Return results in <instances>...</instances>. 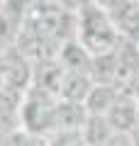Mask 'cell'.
Masks as SVG:
<instances>
[{
    "instance_id": "cell-1",
    "label": "cell",
    "mask_w": 139,
    "mask_h": 146,
    "mask_svg": "<svg viewBox=\"0 0 139 146\" xmlns=\"http://www.w3.org/2000/svg\"><path fill=\"white\" fill-rule=\"evenodd\" d=\"M90 56H103L110 54L112 49H117V44L122 42L117 27H115L110 12L100 10L98 5H83L76 12V36H73Z\"/></svg>"
},
{
    "instance_id": "cell-2",
    "label": "cell",
    "mask_w": 139,
    "mask_h": 146,
    "mask_svg": "<svg viewBox=\"0 0 139 146\" xmlns=\"http://www.w3.org/2000/svg\"><path fill=\"white\" fill-rule=\"evenodd\" d=\"M56 105H59L56 95L29 85L17 107L20 129L37 139H46L49 134H54L56 131Z\"/></svg>"
},
{
    "instance_id": "cell-3",
    "label": "cell",
    "mask_w": 139,
    "mask_h": 146,
    "mask_svg": "<svg viewBox=\"0 0 139 146\" xmlns=\"http://www.w3.org/2000/svg\"><path fill=\"white\" fill-rule=\"evenodd\" d=\"M112 56H115V85L127 90L132 80L139 76V44L122 39L112 51Z\"/></svg>"
},
{
    "instance_id": "cell-4",
    "label": "cell",
    "mask_w": 139,
    "mask_h": 146,
    "mask_svg": "<svg viewBox=\"0 0 139 146\" xmlns=\"http://www.w3.org/2000/svg\"><path fill=\"white\" fill-rule=\"evenodd\" d=\"M105 119L110 122L115 131H122V134H129L134 127L139 124V100L134 98L132 93L122 90L115 100V105L108 110Z\"/></svg>"
},
{
    "instance_id": "cell-5",
    "label": "cell",
    "mask_w": 139,
    "mask_h": 146,
    "mask_svg": "<svg viewBox=\"0 0 139 146\" xmlns=\"http://www.w3.org/2000/svg\"><path fill=\"white\" fill-rule=\"evenodd\" d=\"M61 78H63V66L59 63V58H41V61L32 63V85L34 88H41L59 98Z\"/></svg>"
},
{
    "instance_id": "cell-6",
    "label": "cell",
    "mask_w": 139,
    "mask_h": 146,
    "mask_svg": "<svg viewBox=\"0 0 139 146\" xmlns=\"http://www.w3.org/2000/svg\"><path fill=\"white\" fill-rule=\"evenodd\" d=\"M110 17H112L122 39H129V42L139 44V3L124 0L117 10L110 12Z\"/></svg>"
},
{
    "instance_id": "cell-7",
    "label": "cell",
    "mask_w": 139,
    "mask_h": 146,
    "mask_svg": "<svg viewBox=\"0 0 139 146\" xmlns=\"http://www.w3.org/2000/svg\"><path fill=\"white\" fill-rule=\"evenodd\" d=\"M95 80L90 73H78V71H63L61 88H59V98L71 100V102H83L86 105L88 93L93 90Z\"/></svg>"
},
{
    "instance_id": "cell-8",
    "label": "cell",
    "mask_w": 139,
    "mask_h": 146,
    "mask_svg": "<svg viewBox=\"0 0 139 146\" xmlns=\"http://www.w3.org/2000/svg\"><path fill=\"white\" fill-rule=\"evenodd\" d=\"M56 58L63 66V71H78V73H90L93 71V56L76 42V39H68V42L59 49Z\"/></svg>"
},
{
    "instance_id": "cell-9",
    "label": "cell",
    "mask_w": 139,
    "mask_h": 146,
    "mask_svg": "<svg viewBox=\"0 0 139 146\" xmlns=\"http://www.w3.org/2000/svg\"><path fill=\"white\" fill-rule=\"evenodd\" d=\"M120 93H122V88H117L112 83H95L93 90L88 93V98H86L88 115H103L105 117L108 110L115 105V100H117Z\"/></svg>"
},
{
    "instance_id": "cell-10",
    "label": "cell",
    "mask_w": 139,
    "mask_h": 146,
    "mask_svg": "<svg viewBox=\"0 0 139 146\" xmlns=\"http://www.w3.org/2000/svg\"><path fill=\"white\" fill-rule=\"evenodd\" d=\"M88 119V110L83 102H71V100L59 98L56 105V129H81L83 122Z\"/></svg>"
},
{
    "instance_id": "cell-11",
    "label": "cell",
    "mask_w": 139,
    "mask_h": 146,
    "mask_svg": "<svg viewBox=\"0 0 139 146\" xmlns=\"http://www.w3.org/2000/svg\"><path fill=\"white\" fill-rule=\"evenodd\" d=\"M81 134L88 146H105L110 141V136L115 134V129L103 115H88V119L81 127Z\"/></svg>"
},
{
    "instance_id": "cell-12",
    "label": "cell",
    "mask_w": 139,
    "mask_h": 146,
    "mask_svg": "<svg viewBox=\"0 0 139 146\" xmlns=\"http://www.w3.org/2000/svg\"><path fill=\"white\" fill-rule=\"evenodd\" d=\"M44 141H46V146H88L81 129H56Z\"/></svg>"
},
{
    "instance_id": "cell-13",
    "label": "cell",
    "mask_w": 139,
    "mask_h": 146,
    "mask_svg": "<svg viewBox=\"0 0 139 146\" xmlns=\"http://www.w3.org/2000/svg\"><path fill=\"white\" fill-rule=\"evenodd\" d=\"M20 129V119H17V110H10L5 105H0V136L10 134V131Z\"/></svg>"
},
{
    "instance_id": "cell-14",
    "label": "cell",
    "mask_w": 139,
    "mask_h": 146,
    "mask_svg": "<svg viewBox=\"0 0 139 146\" xmlns=\"http://www.w3.org/2000/svg\"><path fill=\"white\" fill-rule=\"evenodd\" d=\"M49 3H54V5L63 7V10H68V12H78L83 5H88L90 0H49Z\"/></svg>"
},
{
    "instance_id": "cell-15",
    "label": "cell",
    "mask_w": 139,
    "mask_h": 146,
    "mask_svg": "<svg viewBox=\"0 0 139 146\" xmlns=\"http://www.w3.org/2000/svg\"><path fill=\"white\" fill-rule=\"evenodd\" d=\"M105 146H132V139H129V134H122V131H115L112 136H110V141Z\"/></svg>"
},
{
    "instance_id": "cell-16",
    "label": "cell",
    "mask_w": 139,
    "mask_h": 146,
    "mask_svg": "<svg viewBox=\"0 0 139 146\" xmlns=\"http://www.w3.org/2000/svg\"><path fill=\"white\" fill-rule=\"evenodd\" d=\"M93 5H98L100 10H105V12H112V10H117L120 5H122L124 0H90Z\"/></svg>"
},
{
    "instance_id": "cell-17",
    "label": "cell",
    "mask_w": 139,
    "mask_h": 146,
    "mask_svg": "<svg viewBox=\"0 0 139 146\" xmlns=\"http://www.w3.org/2000/svg\"><path fill=\"white\" fill-rule=\"evenodd\" d=\"M127 93H132V95H134V98H137V100H139V76H137V78H134V80H132V85H129V88H127Z\"/></svg>"
},
{
    "instance_id": "cell-18",
    "label": "cell",
    "mask_w": 139,
    "mask_h": 146,
    "mask_svg": "<svg viewBox=\"0 0 139 146\" xmlns=\"http://www.w3.org/2000/svg\"><path fill=\"white\" fill-rule=\"evenodd\" d=\"M129 139H132V146H139V124L129 131Z\"/></svg>"
},
{
    "instance_id": "cell-19",
    "label": "cell",
    "mask_w": 139,
    "mask_h": 146,
    "mask_svg": "<svg viewBox=\"0 0 139 146\" xmlns=\"http://www.w3.org/2000/svg\"><path fill=\"white\" fill-rule=\"evenodd\" d=\"M3 3H5V0H0V5H3Z\"/></svg>"
},
{
    "instance_id": "cell-20",
    "label": "cell",
    "mask_w": 139,
    "mask_h": 146,
    "mask_svg": "<svg viewBox=\"0 0 139 146\" xmlns=\"http://www.w3.org/2000/svg\"><path fill=\"white\" fill-rule=\"evenodd\" d=\"M134 3H139V0H134Z\"/></svg>"
}]
</instances>
